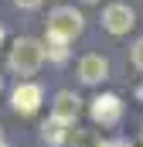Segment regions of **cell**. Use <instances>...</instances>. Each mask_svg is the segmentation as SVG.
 I'll use <instances>...</instances> for the list:
<instances>
[{
	"label": "cell",
	"instance_id": "obj_6",
	"mask_svg": "<svg viewBox=\"0 0 143 147\" xmlns=\"http://www.w3.org/2000/svg\"><path fill=\"white\" fill-rule=\"evenodd\" d=\"M78 79H82L85 86L106 82V79H109V62L102 58V55H85V58L78 62Z\"/></svg>",
	"mask_w": 143,
	"mask_h": 147
},
{
	"label": "cell",
	"instance_id": "obj_4",
	"mask_svg": "<svg viewBox=\"0 0 143 147\" xmlns=\"http://www.w3.org/2000/svg\"><path fill=\"white\" fill-rule=\"evenodd\" d=\"M92 120L102 123V127H116L123 120V99L119 96H96L92 99Z\"/></svg>",
	"mask_w": 143,
	"mask_h": 147
},
{
	"label": "cell",
	"instance_id": "obj_9",
	"mask_svg": "<svg viewBox=\"0 0 143 147\" xmlns=\"http://www.w3.org/2000/svg\"><path fill=\"white\" fill-rule=\"evenodd\" d=\"M72 147H102V137L96 130H75L72 134Z\"/></svg>",
	"mask_w": 143,
	"mask_h": 147
},
{
	"label": "cell",
	"instance_id": "obj_16",
	"mask_svg": "<svg viewBox=\"0 0 143 147\" xmlns=\"http://www.w3.org/2000/svg\"><path fill=\"white\" fill-rule=\"evenodd\" d=\"M0 41H3V28H0Z\"/></svg>",
	"mask_w": 143,
	"mask_h": 147
},
{
	"label": "cell",
	"instance_id": "obj_18",
	"mask_svg": "<svg viewBox=\"0 0 143 147\" xmlns=\"http://www.w3.org/2000/svg\"><path fill=\"white\" fill-rule=\"evenodd\" d=\"M85 3H96V0H85Z\"/></svg>",
	"mask_w": 143,
	"mask_h": 147
},
{
	"label": "cell",
	"instance_id": "obj_7",
	"mask_svg": "<svg viewBox=\"0 0 143 147\" xmlns=\"http://www.w3.org/2000/svg\"><path fill=\"white\" fill-rule=\"evenodd\" d=\"M78 113H82V99H78L75 92L65 89V92L55 96V106H51V116H55V120H61V123H68V127H72V123L78 120Z\"/></svg>",
	"mask_w": 143,
	"mask_h": 147
},
{
	"label": "cell",
	"instance_id": "obj_10",
	"mask_svg": "<svg viewBox=\"0 0 143 147\" xmlns=\"http://www.w3.org/2000/svg\"><path fill=\"white\" fill-rule=\"evenodd\" d=\"M44 55H48V58H55V62H65V58H68V45H65V41L48 38V41H44Z\"/></svg>",
	"mask_w": 143,
	"mask_h": 147
},
{
	"label": "cell",
	"instance_id": "obj_15",
	"mask_svg": "<svg viewBox=\"0 0 143 147\" xmlns=\"http://www.w3.org/2000/svg\"><path fill=\"white\" fill-rule=\"evenodd\" d=\"M0 92H3V75H0Z\"/></svg>",
	"mask_w": 143,
	"mask_h": 147
},
{
	"label": "cell",
	"instance_id": "obj_8",
	"mask_svg": "<svg viewBox=\"0 0 143 147\" xmlns=\"http://www.w3.org/2000/svg\"><path fill=\"white\" fill-rule=\"evenodd\" d=\"M65 127H68V123H61V120H55V116H51V120L41 127V130H44V134H41V137H44V144L61 147V144H65Z\"/></svg>",
	"mask_w": 143,
	"mask_h": 147
},
{
	"label": "cell",
	"instance_id": "obj_17",
	"mask_svg": "<svg viewBox=\"0 0 143 147\" xmlns=\"http://www.w3.org/2000/svg\"><path fill=\"white\" fill-rule=\"evenodd\" d=\"M0 147H7V144H3V137H0Z\"/></svg>",
	"mask_w": 143,
	"mask_h": 147
},
{
	"label": "cell",
	"instance_id": "obj_1",
	"mask_svg": "<svg viewBox=\"0 0 143 147\" xmlns=\"http://www.w3.org/2000/svg\"><path fill=\"white\" fill-rule=\"evenodd\" d=\"M41 62H44V45L34 41V38H21V41H14L10 58H7V65H10L14 75H34L37 69H41Z\"/></svg>",
	"mask_w": 143,
	"mask_h": 147
},
{
	"label": "cell",
	"instance_id": "obj_12",
	"mask_svg": "<svg viewBox=\"0 0 143 147\" xmlns=\"http://www.w3.org/2000/svg\"><path fill=\"white\" fill-rule=\"evenodd\" d=\"M14 3H17L21 10H34V7H41L44 0H14Z\"/></svg>",
	"mask_w": 143,
	"mask_h": 147
},
{
	"label": "cell",
	"instance_id": "obj_5",
	"mask_svg": "<svg viewBox=\"0 0 143 147\" xmlns=\"http://www.w3.org/2000/svg\"><path fill=\"white\" fill-rule=\"evenodd\" d=\"M10 106H14V113H21V116H31V113L41 106V86L21 82V86L10 92Z\"/></svg>",
	"mask_w": 143,
	"mask_h": 147
},
{
	"label": "cell",
	"instance_id": "obj_3",
	"mask_svg": "<svg viewBox=\"0 0 143 147\" xmlns=\"http://www.w3.org/2000/svg\"><path fill=\"white\" fill-rule=\"evenodd\" d=\"M133 24H136V14L130 10V3H109L102 10V28L109 34H126Z\"/></svg>",
	"mask_w": 143,
	"mask_h": 147
},
{
	"label": "cell",
	"instance_id": "obj_13",
	"mask_svg": "<svg viewBox=\"0 0 143 147\" xmlns=\"http://www.w3.org/2000/svg\"><path fill=\"white\" fill-rule=\"evenodd\" d=\"M102 147H133L130 140H102Z\"/></svg>",
	"mask_w": 143,
	"mask_h": 147
},
{
	"label": "cell",
	"instance_id": "obj_14",
	"mask_svg": "<svg viewBox=\"0 0 143 147\" xmlns=\"http://www.w3.org/2000/svg\"><path fill=\"white\" fill-rule=\"evenodd\" d=\"M136 99H140V103H143V86H140V89H136Z\"/></svg>",
	"mask_w": 143,
	"mask_h": 147
},
{
	"label": "cell",
	"instance_id": "obj_2",
	"mask_svg": "<svg viewBox=\"0 0 143 147\" xmlns=\"http://www.w3.org/2000/svg\"><path fill=\"white\" fill-rule=\"evenodd\" d=\"M82 28H85V17L75 7H55L48 14V38H55V41L72 45L75 38L82 34Z\"/></svg>",
	"mask_w": 143,
	"mask_h": 147
},
{
	"label": "cell",
	"instance_id": "obj_11",
	"mask_svg": "<svg viewBox=\"0 0 143 147\" xmlns=\"http://www.w3.org/2000/svg\"><path fill=\"white\" fill-rule=\"evenodd\" d=\"M133 65H136V69L143 72V38L136 41V45H133Z\"/></svg>",
	"mask_w": 143,
	"mask_h": 147
}]
</instances>
